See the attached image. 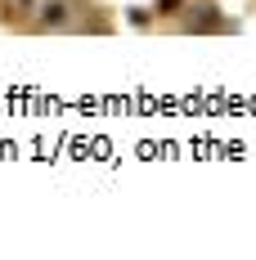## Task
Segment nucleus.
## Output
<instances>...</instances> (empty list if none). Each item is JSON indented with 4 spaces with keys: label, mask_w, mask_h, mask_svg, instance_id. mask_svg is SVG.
I'll return each instance as SVG.
<instances>
[{
    "label": "nucleus",
    "mask_w": 256,
    "mask_h": 260,
    "mask_svg": "<svg viewBox=\"0 0 256 260\" xmlns=\"http://www.w3.org/2000/svg\"><path fill=\"white\" fill-rule=\"evenodd\" d=\"M0 5H5V18H9V23H14V18H27V23H32V14H36L41 0H0Z\"/></svg>",
    "instance_id": "f03ea898"
},
{
    "label": "nucleus",
    "mask_w": 256,
    "mask_h": 260,
    "mask_svg": "<svg viewBox=\"0 0 256 260\" xmlns=\"http://www.w3.org/2000/svg\"><path fill=\"white\" fill-rule=\"evenodd\" d=\"M72 14H77L72 0H41L27 27L32 31H59V27H72Z\"/></svg>",
    "instance_id": "f257e3e1"
}]
</instances>
